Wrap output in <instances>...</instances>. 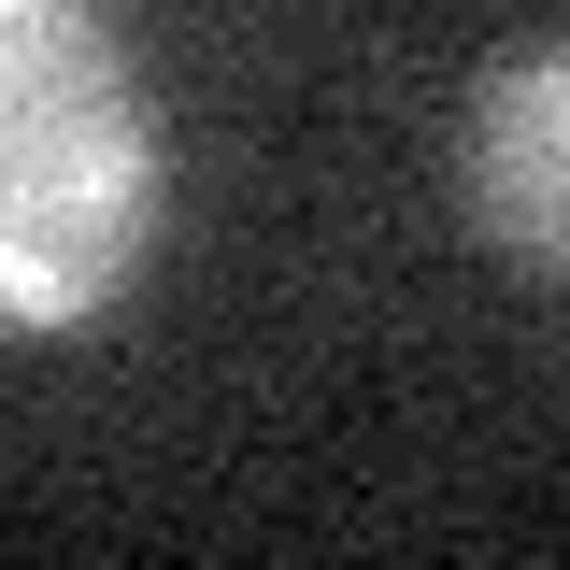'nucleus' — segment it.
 <instances>
[{
	"instance_id": "nucleus-1",
	"label": "nucleus",
	"mask_w": 570,
	"mask_h": 570,
	"mask_svg": "<svg viewBox=\"0 0 570 570\" xmlns=\"http://www.w3.org/2000/svg\"><path fill=\"white\" fill-rule=\"evenodd\" d=\"M157 129L100 0H0V328H86L142 272Z\"/></svg>"
},
{
	"instance_id": "nucleus-2",
	"label": "nucleus",
	"mask_w": 570,
	"mask_h": 570,
	"mask_svg": "<svg viewBox=\"0 0 570 570\" xmlns=\"http://www.w3.org/2000/svg\"><path fill=\"white\" fill-rule=\"evenodd\" d=\"M471 200H485V228L513 257L570 272V43L485 71V100H471Z\"/></svg>"
}]
</instances>
